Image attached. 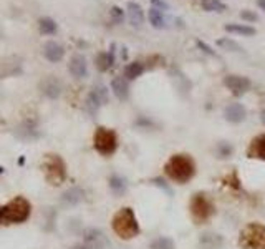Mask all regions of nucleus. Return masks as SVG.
<instances>
[{
  "instance_id": "c756f323",
  "label": "nucleus",
  "mask_w": 265,
  "mask_h": 249,
  "mask_svg": "<svg viewBox=\"0 0 265 249\" xmlns=\"http://www.w3.org/2000/svg\"><path fill=\"white\" fill-rule=\"evenodd\" d=\"M239 17H241L242 20H245V22H257L259 20V15L255 14V12L252 10H241V14H239Z\"/></svg>"
},
{
  "instance_id": "412c9836",
  "label": "nucleus",
  "mask_w": 265,
  "mask_h": 249,
  "mask_svg": "<svg viewBox=\"0 0 265 249\" xmlns=\"http://www.w3.org/2000/svg\"><path fill=\"white\" fill-rule=\"evenodd\" d=\"M224 243V239L221 238L219 234H214V233H205L201 236V244L205 248V249H219Z\"/></svg>"
},
{
  "instance_id": "20e7f679",
  "label": "nucleus",
  "mask_w": 265,
  "mask_h": 249,
  "mask_svg": "<svg viewBox=\"0 0 265 249\" xmlns=\"http://www.w3.org/2000/svg\"><path fill=\"white\" fill-rule=\"evenodd\" d=\"M30 213H32L30 201L23 196H17L3 206V221L20 225V223L27 221L30 218Z\"/></svg>"
},
{
  "instance_id": "a878e982",
  "label": "nucleus",
  "mask_w": 265,
  "mask_h": 249,
  "mask_svg": "<svg viewBox=\"0 0 265 249\" xmlns=\"http://www.w3.org/2000/svg\"><path fill=\"white\" fill-rule=\"evenodd\" d=\"M109 186H111L115 195H123L126 191V181L123 178H120V176H113L109 180Z\"/></svg>"
},
{
  "instance_id": "b1692460",
  "label": "nucleus",
  "mask_w": 265,
  "mask_h": 249,
  "mask_svg": "<svg viewBox=\"0 0 265 249\" xmlns=\"http://www.w3.org/2000/svg\"><path fill=\"white\" fill-rule=\"evenodd\" d=\"M216 45H217V47H221V48H224V50H229V52H237V53L244 52V48L241 47V45H239L235 40L229 39V37L219 39V40L216 42Z\"/></svg>"
},
{
  "instance_id": "c9c22d12",
  "label": "nucleus",
  "mask_w": 265,
  "mask_h": 249,
  "mask_svg": "<svg viewBox=\"0 0 265 249\" xmlns=\"http://www.w3.org/2000/svg\"><path fill=\"white\" fill-rule=\"evenodd\" d=\"M2 221H3V208L0 206V223H2Z\"/></svg>"
},
{
  "instance_id": "f3484780",
  "label": "nucleus",
  "mask_w": 265,
  "mask_h": 249,
  "mask_svg": "<svg viewBox=\"0 0 265 249\" xmlns=\"http://www.w3.org/2000/svg\"><path fill=\"white\" fill-rule=\"evenodd\" d=\"M113 63H115V50H113V47L109 52H100L95 57V65L100 71H108L113 67Z\"/></svg>"
},
{
  "instance_id": "c85d7f7f",
  "label": "nucleus",
  "mask_w": 265,
  "mask_h": 249,
  "mask_svg": "<svg viewBox=\"0 0 265 249\" xmlns=\"http://www.w3.org/2000/svg\"><path fill=\"white\" fill-rule=\"evenodd\" d=\"M109 15H111L113 22L115 23H121L124 20V10L121 7H111V10H109Z\"/></svg>"
},
{
  "instance_id": "f03ea898",
  "label": "nucleus",
  "mask_w": 265,
  "mask_h": 249,
  "mask_svg": "<svg viewBox=\"0 0 265 249\" xmlns=\"http://www.w3.org/2000/svg\"><path fill=\"white\" fill-rule=\"evenodd\" d=\"M111 227L121 239H133L140 234V223L131 208H121L111 219Z\"/></svg>"
},
{
  "instance_id": "9d476101",
  "label": "nucleus",
  "mask_w": 265,
  "mask_h": 249,
  "mask_svg": "<svg viewBox=\"0 0 265 249\" xmlns=\"http://www.w3.org/2000/svg\"><path fill=\"white\" fill-rule=\"evenodd\" d=\"M224 116L230 123H242L247 118V108L242 103H230L224 110Z\"/></svg>"
},
{
  "instance_id": "aec40b11",
  "label": "nucleus",
  "mask_w": 265,
  "mask_h": 249,
  "mask_svg": "<svg viewBox=\"0 0 265 249\" xmlns=\"http://www.w3.org/2000/svg\"><path fill=\"white\" fill-rule=\"evenodd\" d=\"M148 20L154 28H166V17L159 8L151 7L148 12Z\"/></svg>"
},
{
  "instance_id": "f8f14e48",
  "label": "nucleus",
  "mask_w": 265,
  "mask_h": 249,
  "mask_svg": "<svg viewBox=\"0 0 265 249\" xmlns=\"http://www.w3.org/2000/svg\"><path fill=\"white\" fill-rule=\"evenodd\" d=\"M68 70L70 73L73 75L75 78H85L88 75V63H86V58L83 55H73L70 60V65H68Z\"/></svg>"
},
{
  "instance_id": "4be33fe9",
  "label": "nucleus",
  "mask_w": 265,
  "mask_h": 249,
  "mask_svg": "<svg viewBox=\"0 0 265 249\" xmlns=\"http://www.w3.org/2000/svg\"><path fill=\"white\" fill-rule=\"evenodd\" d=\"M39 30L43 33V35H53L58 30V25L53 19L50 17H41L39 20Z\"/></svg>"
},
{
  "instance_id": "39448f33",
  "label": "nucleus",
  "mask_w": 265,
  "mask_h": 249,
  "mask_svg": "<svg viewBox=\"0 0 265 249\" xmlns=\"http://www.w3.org/2000/svg\"><path fill=\"white\" fill-rule=\"evenodd\" d=\"M241 249H265V226L260 223H249L239 234Z\"/></svg>"
},
{
  "instance_id": "2eb2a0df",
  "label": "nucleus",
  "mask_w": 265,
  "mask_h": 249,
  "mask_svg": "<svg viewBox=\"0 0 265 249\" xmlns=\"http://www.w3.org/2000/svg\"><path fill=\"white\" fill-rule=\"evenodd\" d=\"M126 8H128L129 23H131L133 27H141V25L144 23V12H143V7L136 2H128Z\"/></svg>"
},
{
  "instance_id": "1a4fd4ad",
  "label": "nucleus",
  "mask_w": 265,
  "mask_h": 249,
  "mask_svg": "<svg viewBox=\"0 0 265 249\" xmlns=\"http://www.w3.org/2000/svg\"><path fill=\"white\" fill-rule=\"evenodd\" d=\"M108 103V90L106 87L98 83V85L93 87L91 93L88 95V100H86V107L91 110V112H96L102 105Z\"/></svg>"
},
{
  "instance_id": "7c9ffc66",
  "label": "nucleus",
  "mask_w": 265,
  "mask_h": 249,
  "mask_svg": "<svg viewBox=\"0 0 265 249\" xmlns=\"http://www.w3.org/2000/svg\"><path fill=\"white\" fill-rule=\"evenodd\" d=\"M196 45H197V48H201L204 53H207V55H216V52L212 50V47H209V45L205 44V42L201 40V39H197V40H196Z\"/></svg>"
},
{
  "instance_id": "9b49d317",
  "label": "nucleus",
  "mask_w": 265,
  "mask_h": 249,
  "mask_svg": "<svg viewBox=\"0 0 265 249\" xmlns=\"http://www.w3.org/2000/svg\"><path fill=\"white\" fill-rule=\"evenodd\" d=\"M247 156L252 159H262L265 161V133L252 138L247 148Z\"/></svg>"
},
{
  "instance_id": "bb28decb",
  "label": "nucleus",
  "mask_w": 265,
  "mask_h": 249,
  "mask_svg": "<svg viewBox=\"0 0 265 249\" xmlns=\"http://www.w3.org/2000/svg\"><path fill=\"white\" fill-rule=\"evenodd\" d=\"M82 198H83V193H82V189H78V188H73V189H70V191H66L65 193V203H70V204H77V203L82 201Z\"/></svg>"
},
{
  "instance_id": "423d86ee",
  "label": "nucleus",
  "mask_w": 265,
  "mask_h": 249,
  "mask_svg": "<svg viewBox=\"0 0 265 249\" xmlns=\"http://www.w3.org/2000/svg\"><path fill=\"white\" fill-rule=\"evenodd\" d=\"M45 178L53 186H60L66 180V164L58 155H48L43 161Z\"/></svg>"
},
{
  "instance_id": "a211bd4d",
  "label": "nucleus",
  "mask_w": 265,
  "mask_h": 249,
  "mask_svg": "<svg viewBox=\"0 0 265 249\" xmlns=\"http://www.w3.org/2000/svg\"><path fill=\"white\" fill-rule=\"evenodd\" d=\"M224 30L229 33H237V35H242V37H252L257 33V30H255L254 27L245 23H227L224 25Z\"/></svg>"
},
{
  "instance_id": "0eeeda50",
  "label": "nucleus",
  "mask_w": 265,
  "mask_h": 249,
  "mask_svg": "<svg viewBox=\"0 0 265 249\" xmlns=\"http://www.w3.org/2000/svg\"><path fill=\"white\" fill-rule=\"evenodd\" d=\"M93 146L100 155L111 156L118 150V136L113 130L100 126L95 132L93 136Z\"/></svg>"
},
{
  "instance_id": "393cba45",
  "label": "nucleus",
  "mask_w": 265,
  "mask_h": 249,
  "mask_svg": "<svg viewBox=\"0 0 265 249\" xmlns=\"http://www.w3.org/2000/svg\"><path fill=\"white\" fill-rule=\"evenodd\" d=\"M151 249H176L174 241L171 238H166V236H161V238L154 239L153 244H151Z\"/></svg>"
},
{
  "instance_id": "5701e85b",
  "label": "nucleus",
  "mask_w": 265,
  "mask_h": 249,
  "mask_svg": "<svg viewBox=\"0 0 265 249\" xmlns=\"http://www.w3.org/2000/svg\"><path fill=\"white\" fill-rule=\"evenodd\" d=\"M201 7L205 12H219V14L227 10V5L222 0H201Z\"/></svg>"
},
{
  "instance_id": "e433bc0d",
  "label": "nucleus",
  "mask_w": 265,
  "mask_h": 249,
  "mask_svg": "<svg viewBox=\"0 0 265 249\" xmlns=\"http://www.w3.org/2000/svg\"><path fill=\"white\" fill-rule=\"evenodd\" d=\"M73 249H88V248H85V246H78V248H73Z\"/></svg>"
},
{
  "instance_id": "2f4dec72",
  "label": "nucleus",
  "mask_w": 265,
  "mask_h": 249,
  "mask_svg": "<svg viewBox=\"0 0 265 249\" xmlns=\"http://www.w3.org/2000/svg\"><path fill=\"white\" fill-rule=\"evenodd\" d=\"M219 151H221V156H229L232 153V146L227 145V143H222V145H219Z\"/></svg>"
},
{
  "instance_id": "72a5a7b5",
  "label": "nucleus",
  "mask_w": 265,
  "mask_h": 249,
  "mask_svg": "<svg viewBox=\"0 0 265 249\" xmlns=\"http://www.w3.org/2000/svg\"><path fill=\"white\" fill-rule=\"evenodd\" d=\"M257 5L265 12V0H257Z\"/></svg>"
},
{
  "instance_id": "473e14b6",
  "label": "nucleus",
  "mask_w": 265,
  "mask_h": 249,
  "mask_svg": "<svg viewBox=\"0 0 265 249\" xmlns=\"http://www.w3.org/2000/svg\"><path fill=\"white\" fill-rule=\"evenodd\" d=\"M151 2H153V7L164 8V10H169V3L164 2V0H151Z\"/></svg>"
},
{
  "instance_id": "ddd939ff",
  "label": "nucleus",
  "mask_w": 265,
  "mask_h": 249,
  "mask_svg": "<svg viewBox=\"0 0 265 249\" xmlns=\"http://www.w3.org/2000/svg\"><path fill=\"white\" fill-rule=\"evenodd\" d=\"M40 90L43 91L48 98H58L61 93V83L57 77H47L40 82Z\"/></svg>"
},
{
  "instance_id": "7ed1b4c3",
  "label": "nucleus",
  "mask_w": 265,
  "mask_h": 249,
  "mask_svg": "<svg viewBox=\"0 0 265 249\" xmlns=\"http://www.w3.org/2000/svg\"><path fill=\"white\" fill-rule=\"evenodd\" d=\"M189 211H191V218L196 225H203L207 223L214 214H216V204H214L212 198L205 193H196L192 195L189 201Z\"/></svg>"
},
{
  "instance_id": "dca6fc26",
  "label": "nucleus",
  "mask_w": 265,
  "mask_h": 249,
  "mask_svg": "<svg viewBox=\"0 0 265 249\" xmlns=\"http://www.w3.org/2000/svg\"><path fill=\"white\" fill-rule=\"evenodd\" d=\"M111 90L113 93H115V96L118 100L124 101L128 100L129 96V85H128V80H126L124 77H116L113 78L111 82Z\"/></svg>"
},
{
  "instance_id": "f704fd0d",
  "label": "nucleus",
  "mask_w": 265,
  "mask_h": 249,
  "mask_svg": "<svg viewBox=\"0 0 265 249\" xmlns=\"http://www.w3.org/2000/svg\"><path fill=\"white\" fill-rule=\"evenodd\" d=\"M260 120H262V123L265 125V108L262 110V113H260Z\"/></svg>"
},
{
  "instance_id": "6ab92c4d",
  "label": "nucleus",
  "mask_w": 265,
  "mask_h": 249,
  "mask_svg": "<svg viewBox=\"0 0 265 249\" xmlns=\"http://www.w3.org/2000/svg\"><path fill=\"white\" fill-rule=\"evenodd\" d=\"M144 70H146V67L143 62H131L124 67V78L128 80V82L129 80H136L144 73Z\"/></svg>"
},
{
  "instance_id": "6e6552de",
  "label": "nucleus",
  "mask_w": 265,
  "mask_h": 249,
  "mask_svg": "<svg viewBox=\"0 0 265 249\" xmlns=\"http://www.w3.org/2000/svg\"><path fill=\"white\" fill-rule=\"evenodd\" d=\"M224 85L234 96H242L250 90L252 82L249 77H242V75H227L224 78Z\"/></svg>"
},
{
  "instance_id": "4468645a",
  "label": "nucleus",
  "mask_w": 265,
  "mask_h": 249,
  "mask_svg": "<svg viewBox=\"0 0 265 249\" xmlns=\"http://www.w3.org/2000/svg\"><path fill=\"white\" fill-rule=\"evenodd\" d=\"M43 53H45V58H47L48 62L57 63V62H60L63 57H65V48H63L58 42L50 40V42L45 44Z\"/></svg>"
},
{
  "instance_id": "cd10ccee",
  "label": "nucleus",
  "mask_w": 265,
  "mask_h": 249,
  "mask_svg": "<svg viewBox=\"0 0 265 249\" xmlns=\"http://www.w3.org/2000/svg\"><path fill=\"white\" fill-rule=\"evenodd\" d=\"M85 239H86L88 243L93 244V246H96V248H98V241L106 243V238H104V236H103L102 231H96V229H90V231H88Z\"/></svg>"
},
{
  "instance_id": "f257e3e1",
  "label": "nucleus",
  "mask_w": 265,
  "mask_h": 249,
  "mask_svg": "<svg viewBox=\"0 0 265 249\" xmlns=\"http://www.w3.org/2000/svg\"><path fill=\"white\" fill-rule=\"evenodd\" d=\"M164 175L174 183L186 184L196 175L194 159L189 155H172L164 164Z\"/></svg>"
}]
</instances>
